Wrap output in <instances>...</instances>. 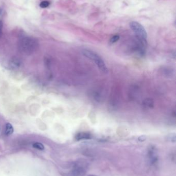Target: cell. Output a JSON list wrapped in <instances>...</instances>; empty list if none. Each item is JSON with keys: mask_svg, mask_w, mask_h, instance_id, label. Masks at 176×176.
<instances>
[{"mask_svg": "<svg viewBox=\"0 0 176 176\" xmlns=\"http://www.w3.org/2000/svg\"><path fill=\"white\" fill-rule=\"evenodd\" d=\"M50 5V2L47 1H42V2L40 3V7L42 8H45L48 7Z\"/></svg>", "mask_w": 176, "mask_h": 176, "instance_id": "8fae6325", "label": "cell"}, {"mask_svg": "<svg viewBox=\"0 0 176 176\" xmlns=\"http://www.w3.org/2000/svg\"><path fill=\"white\" fill-rule=\"evenodd\" d=\"M168 139L170 141H171L172 142H175V141H176L175 135L174 134V135H169L168 137Z\"/></svg>", "mask_w": 176, "mask_h": 176, "instance_id": "4fadbf2b", "label": "cell"}, {"mask_svg": "<svg viewBox=\"0 0 176 176\" xmlns=\"http://www.w3.org/2000/svg\"><path fill=\"white\" fill-rule=\"evenodd\" d=\"M82 53L85 56L91 59V60L94 61V62L101 71L105 73H108V68L106 66L104 61L101 58L98 54L88 49H84L82 51Z\"/></svg>", "mask_w": 176, "mask_h": 176, "instance_id": "3957f363", "label": "cell"}, {"mask_svg": "<svg viewBox=\"0 0 176 176\" xmlns=\"http://www.w3.org/2000/svg\"><path fill=\"white\" fill-rule=\"evenodd\" d=\"M93 176V175H90V176Z\"/></svg>", "mask_w": 176, "mask_h": 176, "instance_id": "2e32d148", "label": "cell"}, {"mask_svg": "<svg viewBox=\"0 0 176 176\" xmlns=\"http://www.w3.org/2000/svg\"><path fill=\"white\" fill-rule=\"evenodd\" d=\"M148 156L149 161L151 164H154L158 160V155L156 149L153 146H151L148 150Z\"/></svg>", "mask_w": 176, "mask_h": 176, "instance_id": "5b68a950", "label": "cell"}, {"mask_svg": "<svg viewBox=\"0 0 176 176\" xmlns=\"http://www.w3.org/2000/svg\"><path fill=\"white\" fill-rule=\"evenodd\" d=\"M13 132H14V127L10 123H7L6 124V128H5V135L8 136L12 135Z\"/></svg>", "mask_w": 176, "mask_h": 176, "instance_id": "52a82bcc", "label": "cell"}, {"mask_svg": "<svg viewBox=\"0 0 176 176\" xmlns=\"http://www.w3.org/2000/svg\"><path fill=\"white\" fill-rule=\"evenodd\" d=\"M11 64H12L13 67L17 68L19 66L20 63L19 61L17 60V59H12V61L11 62Z\"/></svg>", "mask_w": 176, "mask_h": 176, "instance_id": "30bf717a", "label": "cell"}, {"mask_svg": "<svg viewBox=\"0 0 176 176\" xmlns=\"http://www.w3.org/2000/svg\"><path fill=\"white\" fill-rule=\"evenodd\" d=\"M33 147L35 149H38L39 150H43L44 149V145L41 143L39 142H35L33 144Z\"/></svg>", "mask_w": 176, "mask_h": 176, "instance_id": "9c48e42d", "label": "cell"}, {"mask_svg": "<svg viewBox=\"0 0 176 176\" xmlns=\"http://www.w3.org/2000/svg\"><path fill=\"white\" fill-rule=\"evenodd\" d=\"M119 39V36L118 35H115L113 37L111 38L110 40V42L111 43H114L117 41Z\"/></svg>", "mask_w": 176, "mask_h": 176, "instance_id": "7c38bea8", "label": "cell"}, {"mask_svg": "<svg viewBox=\"0 0 176 176\" xmlns=\"http://www.w3.org/2000/svg\"><path fill=\"white\" fill-rule=\"evenodd\" d=\"M3 26V23L2 21H0V36L2 34Z\"/></svg>", "mask_w": 176, "mask_h": 176, "instance_id": "5bb4252c", "label": "cell"}, {"mask_svg": "<svg viewBox=\"0 0 176 176\" xmlns=\"http://www.w3.org/2000/svg\"><path fill=\"white\" fill-rule=\"evenodd\" d=\"M143 105L146 108H151L153 107V106L154 105V102L151 99L147 98L144 101Z\"/></svg>", "mask_w": 176, "mask_h": 176, "instance_id": "ba28073f", "label": "cell"}, {"mask_svg": "<svg viewBox=\"0 0 176 176\" xmlns=\"http://www.w3.org/2000/svg\"><path fill=\"white\" fill-rule=\"evenodd\" d=\"M146 139V136H145V135H142V136H141V137H138V140L140 141H141V142H143V141H145V139Z\"/></svg>", "mask_w": 176, "mask_h": 176, "instance_id": "9a60e30c", "label": "cell"}, {"mask_svg": "<svg viewBox=\"0 0 176 176\" xmlns=\"http://www.w3.org/2000/svg\"><path fill=\"white\" fill-rule=\"evenodd\" d=\"M87 164L83 161H79L74 165L72 175L74 176H82L85 173Z\"/></svg>", "mask_w": 176, "mask_h": 176, "instance_id": "277c9868", "label": "cell"}, {"mask_svg": "<svg viewBox=\"0 0 176 176\" xmlns=\"http://www.w3.org/2000/svg\"><path fill=\"white\" fill-rule=\"evenodd\" d=\"M129 26L134 33L137 40L146 45L147 42V33L144 27L139 22L134 21L130 22Z\"/></svg>", "mask_w": 176, "mask_h": 176, "instance_id": "7a4b0ae2", "label": "cell"}, {"mask_svg": "<svg viewBox=\"0 0 176 176\" xmlns=\"http://www.w3.org/2000/svg\"><path fill=\"white\" fill-rule=\"evenodd\" d=\"M38 42L37 40L31 37H25L20 40L19 48L21 51L25 54H31L37 49Z\"/></svg>", "mask_w": 176, "mask_h": 176, "instance_id": "6da1fadb", "label": "cell"}, {"mask_svg": "<svg viewBox=\"0 0 176 176\" xmlns=\"http://www.w3.org/2000/svg\"><path fill=\"white\" fill-rule=\"evenodd\" d=\"M91 138V135L87 132H80L76 135V139L78 141L90 139Z\"/></svg>", "mask_w": 176, "mask_h": 176, "instance_id": "8992f818", "label": "cell"}]
</instances>
